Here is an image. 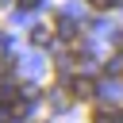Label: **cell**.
Masks as SVG:
<instances>
[{
	"instance_id": "obj_1",
	"label": "cell",
	"mask_w": 123,
	"mask_h": 123,
	"mask_svg": "<svg viewBox=\"0 0 123 123\" xmlns=\"http://www.w3.org/2000/svg\"><path fill=\"white\" fill-rule=\"evenodd\" d=\"M65 92H69L73 100H88V96H92V81H88V77H73V81L65 85Z\"/></svg>"
},
{
	"instance_id": "obj_2",
	"label": "cell",
	"mask_w": 123,
	"mask_h": 123,
	"mask_svg": "<svg viewBox=\"0 0 123 123\" xmlns=\"http://www.w3.org/2000/svg\"><path fill=\"white\" fill-rule=\"evenodd\" d=\"M31 42H35V46H46V42H54V31L42 23V27H35V31H31Z\"/></svg>"
},
{
	"instance_id": "obj_3",
	"label": "cell",
	"mask_w": 123,
	"mask_h": 123,
	"mask_svg": "<svg viewBox=\"0 0 123 123\" xmlns=\"http://www.w3.org/2000/svg\"><path fill=\"white\" fill-rule=\"evenodd\" d=\"M88 123H119V111H111V108H96Z\"/></svg>"
},
{
	"instance_id": "obj_4",
	"label": "cell",
	"mask_w": 123,
	"mask_h": 123,
	"mask_svg": "<svg viewBox=\"0 0 123 123\" xmlns=\"http://www.w3.org/2000/svg\"><path fill=\"white\" fill-rule=\"evenodd\" d=\"M15 4H19L23 12H31V8H38V0H15Z\"/></svg>"
},
{
	"instance_id": "obj_5",
	"label": "cell",
	"mask_w": 123,
	"mask_h": 123,
	"mask_svg": "<svg viewBox=\"0 0 123 123\" xmlns=\"http://www.w3.org/2000/svg\"><path fill=\"white\" fill-rule=\"evenodd\" d=\"M88 4H92V8H100V12H104V8H111V4H115V0H88Z\"/></svg>"
},
{
	"instance_id": "obj_6",
	"label": "cell",
	"mask_w": 123,
	"mask_h": 123,
	"mask_svg": "<svg viewBox=\"0 0 123 123\" xmlns=\"http://www.w3.org/2000/svg\"><path fill=\"white\" fill-rule=\"evenodd\" d=\"M119 123H123V111H119Z\"/></svg>"
}]
</instances>
